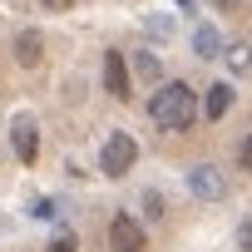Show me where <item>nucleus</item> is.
<instances>
[{"mask_svg":"<svg viewBox=\"0 0 252 252\" xmlns=\"http://www.w3.org/2000/svg\"><path fill=\"white\" fill-rule=\"evenodd\" d=\"M193 119H198L193 89H188V84H178V79H168V84L149 99V124H158V129H168V134L193 129Z\"/></svg>","mask_w":252,"mask_h":252,"instance_id":"f257e3e1","label":"nucleus"},{"mask_svg":"<svg viewBox=\"0 0 252 252\" xmlns=\"http://www.w3.org/2000/svg\"><path fill=\"white\" fill-rule=\"evenodd\" d=\"M134 158H139V144L124 134V129H114L109 139H104V149H99V173H109V178H124L134 168Z\"/></svg>","mask_w":252,"mask_h":252,"instance_id":"f03ea898","label":"nucleus"},{"mask_svg":"<svg viewBox=\"0 0 252 252\" xmlns=\"http://www.w3.org/2000/svg\"><path fill=\"white\" fill-rule=\"evenodd\" d=\"M188 193L203 198V203H218V198H227V173L218 163H193L188 168Z\"/></svg>","mask_w":252,"mask_h":252,"instance_id":"7ed1b4c3","label":"nucleus"},{"mask_svg":"<svg viewBox=\"0 0 252 252\" xmlns=\"http://www.w3.org/2000/svg\"><path fill=\"white\" fill-rule=\"evenodd\" d=\"M144 227L134 213H114L109 218V252H144Z\"/></svg>","mask_w":252,"mask_h":252,"instance_id":"20e7f679","label":"nucleus"},{"mask_svg":"<svg viewBox=\"0 0 252 252\" xmlns=\"http://www.w3.org/2000/svg\"><path fill=\"white\" fill-rule=\"evenodd\" d=\"M10 149H15L20 163H35V158H40V129H35L30 114H15V119H10Z\"/></svg>","mask_w":252,"mask_h":252,"instance_id":"39448f33","label":"nucleus"},{"mask_svg":"<svg viewBox=\"0 0 252 252\" xmlns=\"http://www.w3.org/2000/svg\"><path fill=\"white\" fill-rule=\"evenodd\" d=\"M104 89H109L114 99H129V64H124L119 50L104 55Z\"/></svg>","mask_w":252,"mask_h":252,"instance_id":"423d86ee","label":"nucleus"},{"mask_svg":"<svg viewBox=\"0 0 252 252\" xmlns=\"http://www.w3.org/2000/svg\"><path fill=\"white\" fill-rule=\"evenodd\" d=\"M193 50H198V60H222L227 55V45H222V35L213 25H198L193 30Z\"/></svg>","mask_w":252,"mask_h":252,"instance_id":"0eeeda50","label":"nucleus"},{"mask_svg":"<svg viewBox=\"0 0 252 252\" xmlns=\"http://www.w3.org/2000/svg\"><path fill=\"white\" fill-rule=\"evenodd\" d=\"M15 60H20L25 69H35V64L45 60V40H40L35 30H20V35H15Z\"/></svg>","mask_w":252,"mask_h":252,"instance_id":"6e6552de","label":"nucleus"},{"mask_svg":"<svg viewBox=\"0 0 252 252\" xmlns=\"http://www.w3.org/2000/svg\"><path fill=\"white\" fill-rule=\"evenodd\" d=\"M227 109H232V84H213V89H208V99H203V114L218 124Z\"/></svg>","mask_w":252,"mask_h":252,"instance_id":"1a4fd4ad","label":"nucleus"},{"mask_svg":"<svg viewBox=\"0 0 252 252\" xmlns=\"http://www.w3.org/2000/svg\"><path fill=\"white\" fill-rule=\"evenodd\" d=\"M134 74H139L144 84H158V79H163V60L144 50V55H134Z\"/></svg>","mask_w":252,"mask_h":252,"instance_id":"9d476101","label":"nucleus"},{"mask_svg":"<svg viewBox=\"0 0 252 252\" xmlns=\"http://www.w3.org/2000/svg\"><path fill=\"white\" fill-rule=\"evenodd\" d=\"M222 60H227V69H232V74H247V69H252V50H247V45H227V55H222Z\"/></svg>","mask_w":252,"mask_h":252,"instance_id":"9b49d317","label":"nucleus"},{"mask_svg":"<svg viewBox=\"0 0 252 252\" xmlns=\"http://www.w3.org/2000/svg\"><path fill=\"white\" fill-rule=\"evenodd\" d=\"M45 252H79V237H74V232H55Z\"/></svg>","mask_w":252,"mask_h":252,"instance_id":"f8f14e48","label":"nucleus"},{"mask_svg":"<svg viewBox=\"0 0 252 252\" xmlns=\"http://www.w3.org/2000/svg\"><path fill=\"white\" fill-rule=\"evenodd\" d=\"M30 218H40V222L55 218V198H35V203H30Z\"/></svg>","mask_w":252,"mask_h":252,"instance_id":"ddd939ff","label":"nucleus"},{"mask_svg":"<svg viewBox=\"0 0 252 252\" xmlns=\"http://www.w3.org/2000/svg\"><path fill=\"white\" fill-rule=\"evenodd\" d=\"M237 252H252V218L237 227Z\"/></svg>","mask_w":252,"mask_h":252,"instance_id":"4468645a","label":"nucleus"},{"mask_svg":"<svg viewBox=\"0 0 252 252\" xmlns=\"http://www.w3.org/2000/svg\"><path fill=\"white\" fill-rule=\"evenodd\" d=\"M144 208H149V218H163V198L158 193H144Z\"/></svg>","mask_w":252,"mask_h":252,"instance_id":"2eb2a0df","label":"nucleus"},{"mask_svg":"<svg viewBox=\"0 0 252 252\" xmlns=\"http://www.w3.org/2000/svg\"><path fill=\"white\" fill-rule=\"evenodd\" d=\"M237 163H242V168H252V134L242 139V149H237Z\"/></svg>","mask_w":252,"mask_h":252,"instance_id":"dca6fc26","label":"nucleus"},{"mask_svg":"<svg viewBox=\"0 0 252 252\" xmlns=\"http://www.w3.org/2000/svg\"><path fill=\"white\" fill-rule=\"evenodd\" d=\"M45 5H50V10H69V5H74V0H45Z\"/></svg>","mask_w":252,"mask_h":252,"instance_id":"f3484780","label":"nucleus"},{"mask_svg":"<svg viewBox=\"0 0 252 252\" xmlns=\"http://www.w3.org/2000/svg\"><path fill=\"white\" fill-rule=\"evenodd\" d=\"M178 10H188V15H193V10H198V0H178Z\"/></svg>","mask_w":252,"mask_h":252,"instance_id":"a211bd4d","label":"nucleus"},{"mask_svg":"<svg viewBox=\"0 0 252 252\" xmlns=\"http://www.w3.org/2000/svg\"><path fill=\"white\" fill-rule=\"evenodd\" d=\"M218 5H222V10H227V5H242V0H218Z\"/></svg>","mask_w":252,"mask_h":252,"instance_id":"6ab92c4d","label":"nucleus"}]
</instances>
